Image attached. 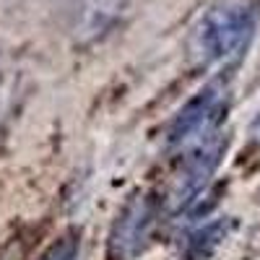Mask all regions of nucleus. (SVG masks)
Instances as JSON below:
<instances>
[{
	"instance_id": "f257e3e1",
	"label": "nucleus",
	"mask_w": 260,
	"mask_h": 260,
	"mask_svg": "<svg viewBox=\"0 0 260 260\" xmlns=\"http://www.w3.org/2000/svg\"><path fill=\"white\" fill-rule=\"evenodd\" d=\"M255 34V8L247 0H216L195 21L190 31L192 60L213 68L242 57Z\"/></svg>"
},
{
	"instance_id": "f03ea898",
	"label": "nucleus",
	"mask_w": 260,
	"mask_h": 260,
	"mask_svg": "<svg viewBox=\"0 0 260 260\" xmlns=\"http://www.w3.org/2000/svg\"><path fill=\"white\" fill-rule=\"evenodd\" d=\"M229 110V89L221 81H213L195 94L175 115L167 130V143L175 151H187L216 136H221V125Z\"/></svg>"
},
{
	"instance_id": "7ed1b4c3",
	"label": "nucleus",
	"mask_w": 260,
	"mask_h": 260,
	"mask_svg": "<svg viewBox=\"0 0 260 260\" xmlns=\"http://www.w3.org/2000/svg\"><path fill=\"white\" fill-rule=\"evenodd\" d=\"M224 151H226L224 136H216V138H211L201 146H192V148L182 151L180 154V169H177V175H175V180L169 185V192H167V206L172 211L187 208L203 192L211 175L216 172V167H219Z\"/></svg>"
},
{
	"instance_id": "20e7f679",
	"label": "nucleus",
	"mask_w": 260,
	"mask_h": 260,
	"mask_svg": "<svg viewBox=\"0 0 260 260\" xmlns=\"http://www.w3.org/2000/svg\"><path fill=\"white\" fill-rule=\"evenodd\" d=\"M154 224L156 201L148 192H136L117 213V221L110 234V255L115 260H136L154 234Z\"/></svg>"
},
{
	"instance_id": "39448f33",
	"label": "nucleus",
	"mask_w": 260,
	"mask_h": 260,
	"mask_svg": "<svg viewBox=\"0 0 260 260\" xmlns=\"http://www.w3.org/2000/svg\"><path fill=\"white\" fill-rule=\"evenodd\" d=\"M127 0H83L81 18H78V37L81 39H94L104 29L115 24V18L122 13Z\"/></svg>"
},
{
	"instance_id": "423d86ee",
	"label": "nucleus",
	"mask_w": 260,
	"mask_h": 260,
	"mask_svg": "<svg viewBox=\"0 0 260 260\" xmlns=\"http://www.w3.org/2000/svg\"><path fill=\"white\" fill-rule=\"evenodd\" d=\"M226 229L229 224L226 221H216V224H208L203 229H198L195 234H190L187 240V260H206L216 247L221 245V240L226 237Z\"/></svg>"
},
{
	"instance_id": "0eeeda50",
	"label": "nucleus",
	"mask_w": 260,
	"mask_h": 260,
	"mask_svg": "<svg viewBox=\"0 0 260 260\" xmlns=\"http://www.w3.org/2000/svg\"><path fill=\"white\" fill-rule=\"evenodd\" d=\"M39 260H78V240L76 234H65L55 240Z\"/></svg>"
},
{
	"instance_id": "6e6552de",
	"label": "nucleus",
	"mask_w": 260,
	"mask_h": 260,
	"mask_svg": "<svg viewBox=\"0 0 260 260\" xmlns=\"http://www.w3.org/2000/svg\"><path fill=\"white\" fill-rule=\"evenodd\" d=\"M252 133L260 138V115H257V120H255V125H252Z\"/></svg>"
}]
</instances>
